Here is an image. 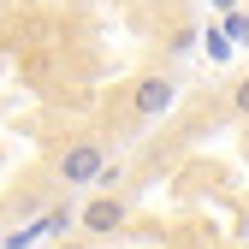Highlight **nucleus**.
I'll return each instance as SVG.
<instances>
[{"label": "nucleus", "instance_id": "nucleus-1", "mask_svg": "<svg viewBox=\"0 0 249 249\" xmlns=\"http://www.w3.org/2000/svg\"><path fill=\"white\" fill-rule=\"evenodd\" d=\"M101 172H107V148L95 142V137H77L66 154H59V184H71V190H95L101 184Z\"/></svg>", "mask_w": 249, "mask_h": 249}, {"label": "nucleus", "instance_id": "nucleus-2", "mask_svg": "<svg viewBox=\"0 0 249 249\" xmlns=\"http://www.w3.org/2000/svg\"><path fill=\"white\" fill-rule=\"evenodd\" d=\"M172 101H178V77H172V71H142V77L131 83V113H137V119H160Z\"/></svg>", "mask_w": 249, "mask_h": 249}, {"label": "nucleus", "instance_id": "nucleus-3", "mask_svg": "<svg viewBox=\"0 0 249 249\" xmlns=\"http://www.w3.org/2000/svg\"><path fill=\"white\" fill-rule=\"evenodd\" d=\"M77 226H83L89 237H113V231L124 226V202H119V196H95V202L77 213Z\"/></svg>", "mask_w": 249, "mask_h": 249}, {"label": "nucleus", "instance_id": "nucleus-4", "mask_svg": "<svg viewBox=\"0 0 249 249\" xmlns=\"http://www.w3.org/2000/svg\"><path fill=\"white\" fill-rule=\"evenodd\" d=\"M53 226H66V208H53L48 220H42V231H53ZM30 237H36V231H18V237H12V249H18V243H30Z\"/></svg>", "mask_w": 249, "mask_h": 249}, {"label": "nucleus", "instance_id": "nucleus-5", "mask_svg": "<svg viewBox=\"0 0 249 249\" xmlns=\"http://www.w3.org/2000/svg\"><path fill=\"white\" fill-rule=\"evenodd\" d=\"M231 107H237V113H243V119H249V71H243V77H237V83H231Z\"/></svg>", "mask_w": 249, "mask_h": 249}, {"label": "nucleus", "instance_id": "nucleus-6", "mask_svg": "<svg viewBox=\"0 0 249 249\" xmlns=\"http://www.w3.org/2000/svg\"><path fill=\"white\" fill-rule=\"evenodd\" d=\"M119 178H124V166H119V160H107V172H101L95 190H101V196H113V184H119Z\"/></svg>", "mask_w": 249, "mask_h": 249}, {"label": "nucleus", "instance_id": "nucleus-7", "mask_svg": "<svg viewBox=\"0 0 249 249\" xmlns=\"http://www.w3.org/2000/svg\"><path fill=\"white\" fill-rule=\"evenodd\" d=\"M53 249H95V243H89V237H71V243H53Z\"/></svg>", "mask_w": 249, "mask_h": 249}, {"label": "nucleus", "instance_id": "nucleus-8", "mask_svg": "<svg viewBox=\"0 0 249 249\" xmlns=\"http://www.w3.org/2000/svg\"><path fill=\"white\" fill-rule=\"evenodd\" d=\"M220 6H231V0H220Z\"/></svg>", "mask_w": 249, "mask_h": 249}, {"label": "nucleus", "instance_id": "nucleus-9", "mask_svg": "<svg viewBox=\"0 0 249 249\" xmlns=\"http://www.w3.org/2000/svg\"><path fill=\"white\" fill-rule=\"evenodd\" d=\"M243 42H249V30H243Z\"/></svg>", "mask_w": 249, "mask_h": 249}]
</instances>
